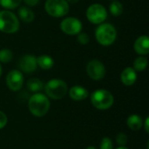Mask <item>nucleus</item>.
<instances>
[{"mask_svg": "<svg viewBox=\"0 0 149 149\" xmlns=\"http://www.w3.org/2000/svg\"><path fill=\"white\" fill-rule=\"evenodd\" d=\"M38 65L43 70H49L53 66L54 61L52 57L48 55H41L37 58Z\"/></svg>", "mask_w": 149, "mask_h": 149, "instance_id": "dca6fc26", "label": "nucleus"}, {"mask_svg": "<svg viewBox=\"0 0 149 149\" xmlns=\"http://www.w3.org/2000/svg\"><path fill=\"white\" fill-rule=\"evenodd\" d=\"M70 97L74 100H83L88 96V92L86 89L80 86H72L69 92Z\"/></svg>", "mask_w": 149, "mask_h": 149, "instance_id": "4468645a", "label": "nucleus"}, {"mask_svg": "<svg viewBox=\"0 0 149 149\" xmlns=\"http://www.w3.org/2000/svg\"><path fill=\"white\" fill-rule=\"evenodd\" d=\"M86 17L92 24H99L107 19V12L103 5L100 3H93L86 10Z\"/></svg>", "mask_w": 149, "mask_h": 149, "instance_id": "0eeeda50", "label": "nucleus"}, {"mask_svg": "<svg viewBox=\"0 0 149 149\" xmlns=\"http://www.w3.org/2000/svg\"><path fill=\"white\" fill-rule=\"evenodd\" d=\"M109 10H110V12L113 16L118 17V16L121 15L123 12V5L119 1L113 0V2L109 6Z\"/></svg>", "mask_w": 149, "mask_h": 149, "instance_id": "aec40b11", "label": "nucleus"}, {"mask_svg": "<svg viewBox=\"0 0 149 149\" xmlns=\"http://www.w3.org/2000/svg\"><path fill=\"white\" fill-rule=\"evenodd\" d=\"M148 118H147L146 119V121H145V129H146V131L147 132H148Z\"/></svg>", "mask_w": 149, "mask_h": 149, "instance_id": "cd10ccee", "label": "nucleus"}, {"mask_svg": "<svg viewBox=\"0 0 149 149\" xmlns=\"http://www.w3.org/2000/svg\"><path fill=\"white\" fill-rule=\"evenodd\" d=\"M22 0H0V5L5 9L12 10L17 8Z\"/></svg>", "mask_w": 149, "mask_h": 149, "instance_id": "412c9836", "label": "nucleus"}, {"mask_svg": "<svg viewBox=\"0 0 149 149\" xmlns=\"http://www.w3.org/2000/svg\"><path fill=\"white\" fill-rule=\"evenodd\" d=\"M113 145L112 141L107 137L102 140L100 146V149H113Z\"/></svg>", "mask_w": 149, "mask_h": 149, "instance_id": "5701e85b", "label": "nucleus"}, {"mask_svg": "<svg viewBox=\"0 0 149 149\" xmlns=\"http://www.w3.org/2000/svg\"><path fill=\"white\" fill-rule=\"evenodd\" d=\"M19 29V21L17 16L10 10L0 11V31L14 33Z\"/></svg>", "mask_w": 149, "mask_h": 149, "instance_id": "7ed1b4c3", "label": "nucleus"}, {"mask_svg": "<svg viewBox=\"0 0 149 149\" xmlns=\"http://www.w3.org/2000/svg\"><path fill=\"white\" fill-rule=\"evenodd\" d=\"M27 87L31 92L37 93L44 88V84L38 79H31L27 82Z\"/></svg>", "mask_w": 149, "mask_h": 149, "instance_id": "a211bd4d", "label": "nucleus"}, {"mask_svg": "<svg viewBox=\"0 0 149 149\" xmlns=\"http://www.w3.org/2000/svg\"><path fill=\"white\" fill-rule=\"evenodd\" d=\"M86 149H96L94 147H88Z\"/></svg>", "mask_w": 149, "mask_h": 149, "instance_id": "2f4dec72", "label": "nucleus"}, {"mask_svg": "<svg viewBox=\"0 0 149 149\" xmlns=\"http://www.w3.org/2000/svg\"><path fill=\"white\" fill-rule=\"evenodd\" d=\"M46 94L53 100L62 99L67 92V85L61 79H52L48 81L45 86Z\"/></svg>", "mask_w": 149, "mask_h": 149, "instance_id": "39448f33", "label": "nucleus"}, {"mask_svg": "<svg viewBox=\"0 0 149 149\" xmlns=\"http://www.w3.org/2000/svg\"><path fill=\"white\" fill-rule=\"evenodd\" d=\"M136 79H137L136 72L132 67H127L125 70H123L120 75V79L122 83L126 86L134 85L136 81Z\"/></svg>", "mask_w": 149, "mask_h": 149, "instance_id": "ddd939ff", "label": "nucleus"}, {"mask_svg": "<svg viewBox=\"0 0 149 149\" xmlns=\"http://www.w3.org/2000/svg\"><path fill=\"white\" fill-rule=\"evenodd\" d=\"M18 65H19V68L26 73L33 72H35V70L37 69V66H38L37 58L35 56L30 55V54L24 55L20 58Z\"/></svg>", "mask_w": 149, "mask_h": 149, "instance_id": "9b49d317", "label": "nucleus"}, {"mask_svg": "<svg viewBox=\"0 0 149 149\" xmlns=\"http://www.w3.org/2000/svg\"><path fill=\"white\" fill-rule=\"evenodd\" d=\"M91 101L93 107L100 110L110 108L113 104V95L107 90H97L91 95Z\"/></svg>", "mask_w": 149, "mask_h": 149, "instance_id": "20e7f679", "label": "nucleus"}, {"mask_svg": "<svg viewBox=\"0 0 149 149\" xmlns=\"http://www.w3.org/2000/svg\"><path fill=\"white\" fill-rule=\"evenodd\" d=\"M117 149H128L127 148H125V147H123V146H121V147H120V148H118Z\"/></svg>", "mask_w": 149, "mask_h": 149, "instance_id": "c756f323", "label": "nucleus"}, {"mask_svg": "<svg viewBox=\"0 0 149 149\" xmlns=\"http://www.w3.org/2000/svg\"><path fill=\"white\" fill-rule=\"evenodd\" d=\"M67 3H75L77 2H79V0H66Z\"/></svg>", "mask_w": 149, "mask_h": 149, "instance_id": "c85d7f7f", "label": "nucleus"}, {"mask_svg": "<svg viewBox=\"0 0 149 149\" xmlns=\"http://www.w3.org/2000/svg\"><path fill=\"white\" fill-rule=\"evenodd\" d=\"M1 75H2V66L0 65V77H1Z\"/></svg>", "mask_w": 149, "mask_h": 149, "instance_id": "7c9ffc66", "label": "nucleus"}, {"mask_svg": "<svg viewBox=\"0 0 149 149\" xmlns=\"http://www.w3.org/2000/svg\"><path fill=\"white\" fill-rule=\"evenodd\" d=\"M13 58L12 52L9 49H3L0 51V62L2 63H8Z\"/></svg>", "mask_w": 149, "mask_h": 149, "instance_id": "4be33fe9", "label": "nucleus"}, {"mask_svg": "<svg viewBox=\"0 0 149 149\" xmlns=\"http://www.w3.org/2000/svg\"><path fill=\"white\" fill-rule=\"evenodd\" d=\"M6 84L11 91H18L24 84V77L20 71L12 70L6 77Z\"/></svg>", "mask_w": 149, "mask_h": 149, "instance_id": "9d476101", "label": "nucleus"}, {"mask_svg": "<svg viewBox=\"0 0 149 149\" xmlns=\"http://www.w3.org/2000/svg\"><path fill=\"white\" fill-rule=\"evenodd\" d=\"M18 16L20 17V19L22 21H24V23H31L33 21L34 19V13L33 11L26 7V6H23L20 7L18 10Z\"/></svg>", "mask_w": 149, "mask_h": 149, "instance_id": "2eb2a0df", "label": "nucleus"}, {"mask_svg": "<svg viewBox=\"0 0 149 149\" xmlns=\"http://www.w3.org/2000/svg\"><path fill=\"white\" fill-rule=\"evenodd\" d=\"M86 72L91 79L94 80H100L105 77L106 68L105 65L102 64V62L97 59H93L87 64Z\"/></svg>", "mask_w": 149, "mask_h": 149, "instance_id": "1a4fd4ad", "label": "nucleus"}, {"mask_svg": "<svg viewBox=\"0 0 149 149\" xmlns=\"http://www.w3.org/2000/svg\"><path fill=\"white\" fill-rule=\"evenodd\" d=\"M95 37L99 44L108 46L116 40L117 31L115 27L111 24H100L95 31Z\"/></svg>", "mask_w": 149, "mask_h": 149, "instance_id": "f03ea898", "label": "nucleus"}, {"mask_svg": "<svg viewBox=\"0 0 149 149\" xmlns=\"http://www.w3.org/2000/svg\"><path fill=\"white\" fill-rule=\"evenodd\" d=\"M134 51L140 55H147L149 52V38L148 36H141L136 39L134 45Z\"/></svg>", "mask_w": 149, "mask_h": 149, "instance_id": "f8f14e48", "label": "nucleus"}, {"mask_svg": "<svg viewBox=\"0 0 149 149\" xmlns=\"http://www.w3.org/2000/svg\"><path fill=\"white\" fill-rule=\"evenodd\" d=\"M30 112L37 117L45 115L50 108V101L48 98L42 93L33 94L28 102Z\"/></svg>", "mask_w": 149, "mask_h": 149, "instance_id": "f257e3e1", "label": "nucleus"}, {"mask_svg": "<svg viewBox=\"0 0 149 149\" xmlns=\"http://www.w3.org/2000/svg\"><path fill=\"white\" fill-rule=\"evenodd\" d=\"M24 1L29 6H35L39 2V0H24Z\"/></svg>", "mask_w": 149, "mask_h": 149, "instance_id": "bb28decb", "label": "nucleus"}, {"mask_svg": "<svg viewBox=\"0 0 149 149\" xmlns=\"http://www.w3.org/2000/svg\"><path fill=\"white\" fill-rule=\"evenodd\" d=\"M60 28L67 35H78L82 30V23L76 17H69L62 20Z\"/></svg>", "mask_w": 149, "mask_h": 149, "instance_id": "6e6552de", "label": "nucleus"}, {"mask_svg": "<svg viewBox=\"0 0 149 149\" xmlns=\"http://www.w3.org/2000/svg\"><path fill=\"white\" fill-rule=\"evenodd\" d=\"M46 12L54 17H61L69 11V4L66 0H47L45 5Z\"/></svg>", "mask_w": 149, "mask_h": 149, "instance_id": "423d86ee", "label": "nucleus"}, {"mask_svg": "<svg viewBox=\"0 0 149 149\" xmlns=\"http://www.w3.org/2000/svg\"><path fill=\"white\" fill-rule=\"evenodd\" d=\"M6 123H7V117L3 112L0 111V129L4 127Z\"/></svg>", "mask_w": 149, "mask_h": 149, "instance_id": "a878e982", "label": "nucleus"}, {"mask_svg": "<svg viewBox=\"0 0 149 149\" xmlns=\"http://www.w3.org/2000/svg\"><path fill=\"white\" fill-rule=\"evenodd\" d=\"M77 39H78V42L81 45H86L90 41V38L88 34L86 33H79Z\"/></svg>", "mask_w": 149, "mask_h": 149, "instance_id": "b1692460", "label": "nucleus"}, {"mask_svg": "<svg viewBox=\"0 0 149 149\" xmlns=\"http://www.w3.org/2000/svg\"><path fill=\"white\" fill-rule=\"evenodd\" d=\"M127 126L132 129V130H139L142 127V120L141 118L137 115V114H133L131 116L128 117L127 120Z\"/></svg>", "mask_w": 149, "mask_h": 149, "instance_id": "f3484780", "label": "nucleus"}, {"mask_svg": "<svg viewBox=\"0 0 149 149\" xmlns=\"http://www.w3.org/2000/svg\"><path fill=\"white\" fill-rule=\"evenodd\" d=\"M148 66V58L146 57H139L134 62V69L138 72L144 71Z\"/></svg>", "mask_w": 149, "mask_h": 149, "instance_id": "6ab92c4d", "label": "nucleus"}, {"mask_svg": "<svg viewBox=\"0 0 149 149\" xmlns=\"http://www.w3.org/2000/svg\"><path fill=\"white\" fill-rule=\"evenodd\" d=\"M116 141H117V143H118L119 145L124 146V145H126L127 142V136L125 134L120 133V134H118V136H117V138H116Z\"/></svg>", "mask_w": 149, "mask_h": 149, "instance_id": "393cba45", "label": "nucleus"}]
</instances>
